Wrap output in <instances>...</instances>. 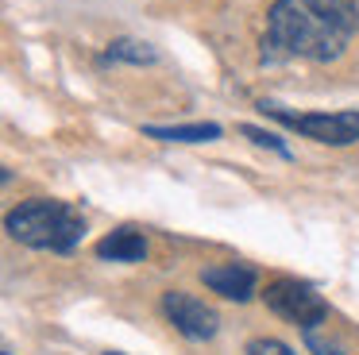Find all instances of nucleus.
<instances>
[{"label":"nucleus","instance_id":"10","mask_svg":"<svg viewBox=\"0 0 359 355\" xmlns=\"http://www.w3.org/2000/svg\"><path fill=\"white\" fill-rule=\"evenodd\" d=\"M240 135H248L251 143H259V147H271V151H278L282 159H290V147L282 143V139L274 135V131H263V128H251V123H243V128H240Z\"/></svg>","mask_w":359,"mask_h":355},{"label":"nucleus","instance_id":"11","mask_svg":"<svg viewBox=\"0 0 359 355\" xmlns=\"http://www.w3.org/2000/svg\"><path fill=\"white\" fill-rule=\"evenodd\" d=\"M305 347H309L313 355H348L340 344H336V340H325L317 328H309V332H305Z\"/></svg>","mask_w":359,"mask_h":355},{"label":"nucleus","instance_id":"1","mask_svg":"<svg viewBox=\"0 0 359 355\" xmlns=\"http://www.w3.org/2000/svg\"><path fill=\"white\" fill-rule=\"evenodd\" d=\"M359 31L355 0H274L259 43L263 66L282 62H336Z\"/></svg>","mask_w":359,"mask_h":355},{"label":"nucleus","instance_id":"12","mask_svg":"<svg viewBox=\"0 0 359 355\" xmlns=\"http://www.w3.org/2000/svg\"><path fill=\"white\" fill-rule=\"evenodd\" d=\"M248 355H294L282 340H274V336H259V340H251L248 344Z\"/></svg>","mask_w":359,"mask_h":355},{"label":"nucleus","instance_id":"13","mask_svg":"<svg viewBox=\"0 0 359 355\" xmlns=\"http://www.w3.org/2000/svg\"><path fill=\"white\" fill-rule=\"evenodd\" d=\"M104 355H124V351H104Z\"/></svg>","mask_w":359,"mask_h":355},{"label":"nucleus","instance_id":"6","mask_svg":"<svg viewBox=\"0 0 359 355\" xmlns=\"http://www.w3.org/2000/svg\"><path fill=\"white\" fill-rule=\"evenodd\" d=\"M201 282L228 301H251V293H255V270L243 267V262H217V267L201 270Z\"/></svg>","mask_w":359,"mask_h":355},{"label":"nucleus","instance_id":"5","mask_svg":"<svg viewBox=\"0 0 359 355\" xmlns=\"http://www.w3.org/2000/svg\"><path fill=\"white\" fill-rule=\"evenodd\" d=\"M163 313L170 316V324L186 340H212L220 328L217 309H209L205 301H197L194 293H182V290L163 293Z\"/></svg>","mask_w":359,"mask_h":355},{"label":"nucleus","instance_id":"9","mask_svg":"<svg viewBox=\"0 0 359 355\" xmlns=\"http://www.w3.org/2000/svg\"><path fill=\"white\" fill-rule=\"evenodd\" d=\"M116 62H128V66H151L158 62V51L143 39H112L101 54V66H116Z\"/></svg>","mask_w":359,"mask_h":355},{"label":"nucleus","instance_id":"4","mask_svg":"<svg viewBox=\"0 0 359 355\" xmlns=\"http://www.w3.org/2000/svg\"><path fill=\"white\" fill-rule=\"evenodd\" d=\"M263 301L274 316H282V321L297 324V328H305V332L328 321L325 297H320L309 282H297V278H274V282L266 286Z\"/></svg>","mask_w":359,"mask_h":355},{"label":"nucleus","instance_id":"8","mask_svg":"<svg viewBox=\"0 0 359 355\" xmlns=\"http://www.w3.org/2000/svg\"><path fill=\"white\" fill-rule=\"evenodd\" d=\"M147 139H158V143H209V139H220V123H147L143 128Z\"/></svg>","mask_w":359,"mask_h":355},{"label":"nucleus","instance_id":"14","mask_svg":"<svg viewBox=\"0 0 359 355\" xmlns=\"http://www.w3.org/2000/svg\"><path fill=\"white\" fill-rule=\"evenodd\" d=\"M0 355H12V351H0Z\"/></svg>","mask_w":359,"mask_h":355},{"label":"nucleus","instance_id":"7","mask_svg":"<svg viewBox=\"0 0 359 355\" xmlns=\"http://www.w3.org/2000/svg\"><path fill=\"white\" fill-rule=\"evenodd\" d=\"M97 255H101V259H112V262H143L147 239H143L135 228H116L97 243Z\"/></svg>","mask_w":359,"mask_h":355},{"label":"nucleus","instance_id":"2","mask_svg":"<svg viewBox=\"0 0 359 355\" xmlns=\"http://www.w3.org/2000/svg\"><path fill=\"white\" fill-rule=\"evenodd\" d=\"M4 228L16 243L35 247V251H74L78 239L86 236V216L78 213L74 205L66 201H47V197H35L16 205L8 216H4Z\"/></svg>","mask_w":359,"mask_h":355},{"label":"nucleus","instance_id":"3","mask_svg":"<svg viewBox=\"0 0 359 355\" xmlns=\"http://www.w3.org/2000/svg\"><path fill=\"white\" fill-rule=\"evenodd\" d=\"M259 108L271 120L286 123L290 131L313 139V143H328V147L359 143V108H348V112H290V108L274 105V100H263Z\"/></svg>","mask_w":359,"mask_h":355}]
</instances>
